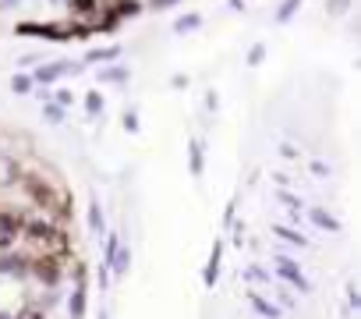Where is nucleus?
I'll return each instance as SVG.
<instances>
[{"mask_svg": "<svg viewBox=\"0 0 361 319\" xmlns=\"http://www.w3.org/2000/svg\"><path fill=\"white\" fill-rule=\"evenodd\" d=\"M117 57H121V47H99L85 54V61H117Z\"/></svg>", "mask_w": 361, "mask_h": 319, "instance_id": "22", "label": "nucleus"}, {"mask_svg": "<svg viewBox=\"0 0 361 319\" xmlns=\"http://www.w3.org/2000/svg\"><path fill=\"white\" fill-rule=\"evenodd\" d=\"M68 71H82V64L75 61H57V64H43L32 71V85H54L57 78H64Z\"/></svg>", "mask_w": 361, "mask_h": 319, "instance_id": "8", "label": "nucleus"}, {"mask_svg": "<svg viewBox=\"0 0 361 319\" xmlns=\"http://www.w3.org/2000/svg\"><path fill=\"white\" fill-rule=\"evenodd\" d=\"M347 301H350V308H357V305H361V298H357V287H354V284H347Z\"/></svg>", "mask_w": 361, "mask_h": 319, "instance_id": "34", "label": "nucleus"}, {"mask_svg": "<svg viewBox=\"0 0 361 319\" xmlns=\"http://www.w3.org/2000/svg\"><path fill=\"white\" fill-rule=\"evenodd\" d=\"M273 234H276L280 241H287V245H294V248H308V245H312V241H308L305 234H298L294 227H283V224H276V227H273Z\"/></svg>", "mask_w": 361, "mask_h": 319, "instance_id": "16", "label": "nucleus"}, {"mask_svg": "<svg viewBox=\"0 0 361 319\" xmlns=\"http://www.w3.org/2000/svg\"><path fill=\"white\" fill-rule=\"evenodd\" d=\"M180 0H149V11H166V8H177Z\"/></svg>", "mask_w": 361, "mask_h": 319, "instance_id": "30", "label": "nucleus"}, {"mask_svg": "<svg viewBox=\"0 0 361 319\" xmlns=\"http://www.w3.org/2000/svg\"><path fill=\"white\" fill-rule=\"evenodd\" d=\"M85 114L99 117L103 114V92H85Z\"/></svg>", "mask_w": 361, "mask_h": 319, "instance_id": "23", "label": "nucleus"}, {"mask_svg": "<svg viewBox=\"0 0 361 319\" xmlns=\"http://www.w3.org/2000/svg\"><path fill=\"white\" fill-rule=\"evenodd\" d=\"M64 263L68 259H61V255H29V277L25 280L39 284L43 291H61V284L68 277Z\"/></svg>", "mask_w": 361, "mask_h": 319, "instance_id": "2", "label": "nucleus"}, {"mask_svg": "<svg viewBox=\"0 0 361 319\" xmlns=\"http://www.w3.org/2000/svg\"><path fill=\"white\" fill-rule=\"evenodd\" d=\"M22 164L15 156H8V152H0V188H15L18 181H22Z\"/></svg>", "mask_w": 361, "mask_h": 319, "instance_id": "10", "label": "nucleus"}, {"mask_svg": "<svg viewBox=\"0 0 361 319\" xmlns=\"http://www.w3.org/2000/svg\"><path fill=\"white\" fill-rule=\"evenodd\" d=\"M262 61H266V47H262V43H255V47L248 50V64L255 68V64H262Z\"/></svg>", "mask_w": 361, "mask_h": 319, "instance_id": "27", "label": "nucleus"}, {"mask_svg": "<svg viewBox=\"0 0 361 319\" xmlns=\"http://www.w3.org/2000/svg\"><path fill=\"white\" fill-rule=\"evenodd\" d=\"M54 103H57V107H68V103H71V92H68V89H57Z\"/></svg>", "mask_w": 361, "mask_h": 319, "instance_id": "33", "label": "nucleus"}, {"mask_svg": "<svg viewBox=\"0 0 361 319\" xmlns=\"http://www.w3.org/2000/svg\"><path fill=\"white\" fill-rule=\"evenodd\" d=\"M266 277H269V273H266L262 266H248V270H245V280H252V284H262Z\"/></svg>", "mask_w": 361, "mask_h": 319, "instance_id": "28", "label": "nucleus"}, {"mask_svg": "<svg viewBox=\"0 0 361 319\" xmlns=\"http://www.w3.org/2000/svg\"><path fill=\"white\" fill-rule=\"evenodd\" d=\"M248 305H252L259 315H266V319H280V308H276L273 301H266L262 291H248Z\"/></svg>", "mask_w": 361, "mask_h": 319, "instance_id": "14", "label": "nucleus"}, {"mask_svg": "<svg viewBox=\"0 0 361 319\" xmlns=\"http://www.w3.org/2000/svg\"><path fill=\"white\" fill-rule=\"evenodd\" d=\"M188 167H192V178H202V171H206V156H202V142L199 138L188 142Z\"/></svg>", "mask_w": 361, "mask_h": 319, "instance_id": "13", "label": "nucleus"}, {"mask_svg": "<svg viewBox=\"0 0 361 319\" xmlns=\"http://www.w3.org/2000/svg\"><path fill=\"white\" fill-rule=\"evenodd\" d=\"M29 277V252L11 248L0 252V280H25Z\"/></svg>", "mask_w": 361, "mask_h": 319, "instance_id": "5", "label": "nucleus"}, {"mask_svg": "<svg viewBox=\"0 0 361 319\" xmlns=\"http://www.w3.org/2000/svg\"><path fill=\"white\" fill-rule=\"evenodd\" d=\"M22 0H0V11H11V8H18Z\"/></svg>", "mask_w": 361, "mask_h": 319, "instance_id": "36", "label": "nucleus"}, {"mask_svg": "<svg viewBox=\"0 0 361 319\" xmlns=\"http://www.w3.org/2000/svg\"><path fill=\"white\" fill-rule=\"evenodd\" d=\"M308 220H312L315 227H322V231H329V234H340V231H343V224H340L336 217H329L326 210H319V206H312V210H308Z\"/></svg>", "mask_w": 361, "mask_h": 319, "instance_id": "11", "label": "nucleus"}, {"mask_svg": "<svg viewBox=\"0 0 361 319\" xmlns=\"http://www.w3.org/2000/svg\"><path fill=\"white\" fill-rule=\"evenodd\" d=\"M75 287L68 291V319H85V301H89V270L78 259V266L71 270Z\"/></svg>", "mask_w": 361, "mask_h": 319, "instance_id": "4", "label": "nucleus"}, {"mask_svg": "<svg viewBox=\"0 0 361 319\" xmlns=\"http://www.w3.org/2000/svg\"><path fill=\"white\" fill-rule=\"evenodd\" d=\"M89 231H92V234H106V224H103V206H99V199H96V195L89 199Z\"/></svg>", "mask_w": 361, "mask_h": 319, "instance_id": "17", "label": "nucleus"}, {"mask_svg": "<svg viewBox=\"0 0 361 319\" xmlns=\"http://www.w3.org/2000/svg\"><path fill=\"white\" fill-rule=\"evenodd\" d=\"M110 11L117 18H138L145 11V4H142V0H110Z\"/></svg>", "mask_w": 361, "mask_h": 319, "instance_id": "12", "label": "nucleus"}, {"mask_svg": "<svg viewBox=\"0 0 361 319\" xmlns=\"http://www.w3.org/2000/svg\"><path fill=\"white\" fill-rule=\"evenodd\" d=\"M124 131H138V114L135 110H124Z\"/></svg>", "mask_w": 361, "mask_h": 319, "instance_id": "31", "label": "nucleus"}, {"mask_svg": "<svg viewBox=\"0 0 361 319\" xmlns=\"http://www.w3.org/2000/svg\"><path fill=\"white\" fill-rule=\"evenodd\" d=\"M199 25H202V15L192 11V15H180V18L173 22V32H195Z\"/></svg>", "mask_w": 361, "mask_h": 319, "instance_id": "18", "label": "nucleus"}, {"mask_svg": "<svg viewBox=\"0 0 361 319\" xmlns=\"http://www.w3.org/2000/svg\"><path fill=\"white\" fill-rule=\"evenodd\" d=\"M298 8H301V0H283V4H280V11H276V25H287L294 15H298Z\"/></svg>", "mask_w": 361, "mask_h": 319, "instance_id": "20", "label": "nucleus"}, {"mask_svg": "<svg viewBox=\"0 0 361 319\" xmlns=\"http://www.w3.org/2000/svg\"><path fill=\"white\" fill-rule=\"evenodd\" d=\"M128 270H131V248L128 245H121L117 248V255H114V263H110V277H128Z\"/></svg>", "mask_w": 361, "mask_h": 319, "instance_id": "15", "label": "nucleus"}, {"mask_svg": "<svg viewBox=\"0 0 361 319\" xmlns=\"http://www.w3.org/2000/svg\"><path fill=\"white\" fill-rule=\"evenodd\" d=\"M276 199H280V203H283L290 213H301V199H298L290 188H276Z\"/></svg>", "mask_w": 361, "mask_h": 319, "instance_id": "24", "label": "nucleus"}, {"mask_svg": "<svg viewBox=\"0 0 361 319\" xmlns=\"http://www.w3.org/2000/svg\"><path fill=\"white\" fill-rule=\"evenodd\" d=\"M99 82H128V68L106 64V68H99Z\"/></svg>", "mask_w": 361, "mask_h": 319, "instance_id": "19", "label": "nucleus"}, {"mask_svg": "<svg viewBox=\"0 0 361 319\" xmlns=\"http://www.w3.org/2000/svg\"><path fill=\"white\" fill-rule=\"evenodd\" d=\"M36 85H32V75H25V71H18L15 78H11V92H18V96H29Z\"/></svg>", "mask_w": 361, "mask_h": 319, "instance_id": "21", "label": "nucleus"}, {"mask_svg": "<svg viewBox=\"0 0 361 319\" xmlns=\"http://www.w3.org/2000/svg\"><path fill=\"white\" fill-rule=\"evenodd\" d=\"M22 241L32 248L29 255H61V259H68V252H71L68 231L57 220H50V217L22 220Z\"/></svg>", "mask_w": 361, "mask_h": 319, "instance_id": "1", "label": "nucleus"}, {"mask_svg": "<svg viewBox=\"0 0 361 319\" xmlns=\"http://www.w3.org/2000/svg\"><path fill=\"white\" fill-rule=\"evenodd\" d=\"M22 220L15 210H0V252H11L22 241Z\"/></svg>", "mask_w": 361, "mask_h": 319, "instance_id": "6", "label": "nucleus"}, {"mask_svg": "<svg viewBox=\"0 0 361 319\" xmlns=\"http://www.w3.org/2000/svg\"><path fill=\"white\" fill-rule=\"evenodd\" d=\"M312 174H315V178H329L333 171H329L326 164H319V160H315V164H312Z\"/></svg>", "mask_w": 361, "mask_h": 319, "instance_id": "32", "label": "nucleus"}, {"mask_svg": "<svg viewBox=\"0 0 361 319\" xmlns=\"http://www.w3.org/2000/svg\"><path fill=\"white\" fill-rule=\"evenodd\" d=\"M273 263H276V277H280V280H287V284H294V287H298L301 294H308V291H312V284H308V277L301 273V266H298V263H294L290 255H283V252H280V255H276Z\"/></svg>", "mask_w": 361, "mask_h": 319, "instance_id": "7", "label": "nucleus"}, {"mask_svg": "<svg viewBox=\"0 0 361 319\" xmlns=\"http://www.w3.org/2000/svg\"><path fill=\"white\" fill-rule=\"evenodd\" d=\"M224 238H216L213 245H209V263H206V270H202V284L206 287H216V280H220V266H224Z\"/></svg>", "mask_w": 361, "mask_h": 319, "instance_id": "9", "label": "nucleus"}, {"mask_svg": "<svg viewBox=\"0 0 361 319\" xmlns=\"http://www.w3.org/2000/svg\"><path fill=\"white\" fill-rule=\"evenodd\" d=\"M43 117H47L50 124H61V121H64V107H57L54 100H47V103H43Z\"/></svg>", "mask_w": 361, "mask_h": 319, "instance_id": "25", "label": "nucleus"}, {"mask_svg": "<svg viewBox=\"0 0 361 319\" xmlns=\"http://www.w3.org/2000/svg\"><path fill=\"white\" fill-rule=\"evenodd\" d=\"M15 319H47V312H43V308H36V305L29 301V305H22V308L15 312Z\"/></svg>", "mask_w": 361, "mask_h": 319, "instance_id": "26", "label": "nucleus"}, {"mask_svg": "<svg viewBox=\"0 0 361 319\" xmlns=\"http://www.w3.org/2000/svg\"><path fill=\"white\" fill-rule=\"evenodd\" d=\"M326 8H329V15H343L350 8V0H326Z\"/></svg>", "mask_w": 361, "mask_h": 319, "instance_id": "29", "label": "nucleus"}, {"mask_svg": "<svg viewBox=\"0 0 361 319\" xmlns=\"http://www.w3.org/2000/svg\"><path fill=\"white\" fill-rule=\"evenodd\" d=\"M18 36H39V40H50V43H68V40H82L89 36L85 29H78L75 22H18L15 25Z\"/></svg>", "mask_w": 361, "mask_h": 319, "instance_id": "3", "label": "nucleus"}, {"mask_svg": "<svg viewBox=\"0 0 361 319\" xmlns=\"http://www.w3.org/2000/svg\"><path fill=\"white\" fill-rule=\"evenodd\" d=\"M0 319H15V312H8V308H0Z\"/></svg>", "mask_w": 361, "mask_h": 319, "instance_id": "37", "label": "nucleus"}, {"mask_svg": "<svg viewBox=\"0 0 361 319\" xmlns=\"http://www.w3.org/2000/svg\"><path fill=\"white\" fill-rule=\"evenodd\" d=\"M234 206H238V203H231V206H227V217H224V227H231V224H234V217H238V210H234Z\"/></svg>", "mask_w": 361, "mask_h": 319, "instance_id": "35", "label": "nucleus"}]
</instances>
